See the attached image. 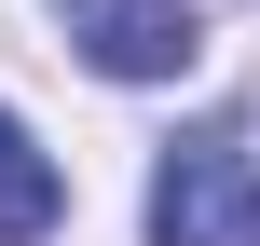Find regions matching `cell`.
I'll return each instance as SVG.
<instances>
[{"label":"cell","mask_w":260,"mask_h":246,"mask_svg":"<svg viewBox=\"0 0 260 246\" xmlns=\"http://www.w3.org/2000/svg\"><path fill=\"white\" fill-rule=\"evenodd\" d=\"M247 137L233 123H206V137H178L165 151V178H151V246H233V205H247Z\"/></svg>","instance_id":"1"},{"label":"cell","mask_w":260,"mask_h":246,"mask_svg":"<svg viewBox=\"0 0 260 246\" xmlns=\"http://www.w3.org/2000/svg\"><path fill=\"white\" fill-rule=\"evenodd\" d=\"M55 219H69V192H55V164L27 151V123L0 110V246H41Z\"/></svg>","instance_id":"3"},{"label":"cell","mask_w":260,"mask_h":246,"mask_svg":"<svg viewBox=\"0 0 260 246\" xmlns=\"http://www.w3.org/2000/svg\"><path fill=\"white\" fill-rule=\"evenodd\" d=\"M233 246H260V192H247V205H233Z\"/></svg>","instance_id":"4"},{"label":"cell","mask_w":260,"mask_h":246,"mask_svg":"<svg viewBox=\"0 0 260 246\" xmlns=\"http://www.w3.org/2000/svg\"><path fill=\"white\" fill-rule=\"evenodd\" d=\"M55 14H69V41H82L110 82H178V68L206 55L192 0H55Z\"/></svg>","instance_id":"2"}]
</instances>
